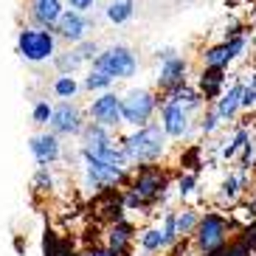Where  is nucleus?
<instances>
[{
	"label": "nucleus",
	"instance_id": "f257e3e1",
	"mask_svg": "<svg viewBox=\"0 0 256 256\" xmlns=\"http://www.w3.org/2000/svg\"><path fill=\"white\" fill-rule=\"evenodd\" d=\"M166 130L160 124H146V127H138L136 132H130L124 141H121V150L127 155L130 166H146V164H158L166 155Z\"/></svg>",
	"mask_w": 256,
	"mask_h": 256
},
{
	"label": "nucleus",
	"instance_id": "f03ea898",
	"mask_svg": "<svg viewBox=\"0 0 256 256\" xmlns=\"http://www.w3.org/2000/svg\"><path fill=\"white\" fill-rule=\"evenodd\" d=\"M17 54L26 62H46L56 56V34L51 28H23L17 34Z\"/></svg>",
	"mask_w": 256,
	"mask_h": 256
},
{
	"label": "nucleus",
	"instance_id": "7ed1b4c3",
	"mask_svg": "<svg viewBox=\"0 0 256 256\" xmlns=\"http://www.w3.org/2000/svg\"><path fill=\"white\" fill-rule=\"evenodd\" d=\"M228 231H231V220L217 214V211H206L200 217V226L194 231V248L200 254H211V250H220L222 245H228Z\"/></svg>",
	"mask_w": 256,
	"mask_h": 256
},
{
	"label": "nucleus",
	"instance_id": "20e7f679",
	"mask_svg": "<svg viewBox=\"0 0 256 256\" xmlns=\"http://www.w3.org/2000/svg\"><path fill=\"white\" fill-rule=\"evenodd\" d=\"M166 188H169V174H166L160 166L146 164V166H138V174L132 178V186H130V192H132L138 200H144V203L152 208L158 200H164Z\"/></svg>",
	"mask_w": 256,
	"mask_h": 256
},
{
	"label": "nucleus",
	"instance_id": "39448f33",
	"mask_svg": "<svg viewBox=\"0 0 256 256\" xmlns=\"http://www.w3.org/2000/svg\"><path fill=\"white\" fill-rule=\"evenodd\" d=\"M93 68L113 79H130L138 74V56L127 46H110L93 60Z\"/></svg>",
	"mask_w": 256,
	"mask_h": 256
},
{
	"label": "nucleus",
	"instance_id": "423d86ee",
	"mask_svg": "<svg viewBox=\"0 0 256 256\" xmlns=\"http://www.w3.org/2000/svg\"><path fill=\"white\" fill-rule=\"evenodd\" d=\"M160 98L155 96L152 90H146V88H138V90H130L127 96L121 98V110H124V124H130V127H146L150 124V118L155 116V110H158Z\"/></svg>",
	"mask_w": 256,
	"mask_h": 256
},
{
	"label": "nucleus",
	"instance_id": "0eeeda50",
	"mask_svg": "<svg viewBox=\"0 0 256 256\" xmlns=\"http://www.w3.org/2000/svg\"><path fill=\"white\" fill-rule=\"evenodd\" d=\"M82 164H84L88 186H93V192H110V188H116L118 183L127 180V169H118V166L98 160L93 155H82Z\"/></svg>",
	"mask_w": 256,
	"mask_h": 256
},
{
	"label": "nucleus",
	"instance_id": "6e6552de",
	"mask_svg": "<svg viewBox=\"0 0 256 256\" xmlns=\"http://www.w3.org/2000/svg\"><path fill=\"white\" fill-rule=\"evenodd\" d=\"M48 127H51V132H56V136H82L88 124H84L82 110H79L74 102H65V98H62L60 104L54 107V116H51V121H48Z\"/></svg>",
	"mask_w": 256,
	"mask_h": 256
},
{
	"label": "nucleus",
	"instance_id": "1a4fd4ad",
	"mask_svg": "<svg viewBox=\"0 0 256 256\" xmlns=\"http://www.w3.org/2000/svg\"><path fill=\"white\" fill-rule=\"evenodd\" d=\"M160 127L166 130L169 138H186L188 130H192V113H188L180 102L164 98V107H160Z\"/></svg>",
	"mask_w": 256,
	"mask_h": 256
},
{
	"label": "nucleus",
	"instance_id": "9d476101",
	"mask_svg": "<svg viewBox=\"0 0 256 256\" xmlns=\"http://www.w3.org/2000/svg\"><path fill=\"white\" fill-rule=\"evenodd\" d=\"M90 118L96 121V124H102V127H107V130L124 124L121 96H116V93L107 90V93H102L98 98H93V102H90Z\"/></svg>",
	"mask_w": 256,
	"mask_h": 256
},
{
	"label": "nucleus",
	"instance_id": "9b49d317",
	"mask_svg": "<svg viewBox=\"0 0 256 256\" xmlns=\"http://www.w3.org/2000/svg\"><path fill=\"white\" fill-rule=\"evenodd\" d=\"M88 31H90V20L84 17V12L68 8V12H62V17H60V23H56V28H54V34L62 37L65 42L79 46V42L88 40Z\"/></svg>",
	"mask_w": 256,
	"mask_h": 256
},
{
	"label": "nucleus",
	"instance_id": "f8f14e48",
	"mask_svg": "<svg viewBox=\"0 0 256 256\" xmlns=\"http://www.w3.org/2000/svg\"><path fill=\"white\" fill-rule=\"evenodd\" d=\"M28 150L40 166H51L62 158V144H60L56 132H40V136H34L28 144Z\"/></svg>",
	"mask_w": 256,
	"mask_h": 256
},
{
	"label": "nucleus",
	"instance_id": "ddd939ff",
	"mask_svg": "<svg viewBox=\"0 0 256 256\" xmlns=\"http://www.w3.org/2000/svg\"><path fill=\"white\" fill-rule=\"evenodd\" d=\"M28 17L40 28H56L62 17V0H28Z\"/></svg>",
	"mask_w": 256,
	"mask_h": 256
},
{
	"label": "nucleus",
	"instance_id": "4468645a",
	"mask_svg": "<svg viewBox=\"0 0 256 256\" xmlns=\"http://www.w3.org/2000/svg\"><path fill=\"white\" fill-rule=\"evenodd\" d=\"M186 60L183 56H172V60L160 62V70H158V88L164 93L174 90V88H183L186 84Z\"/></svg>",
	"mask_w": 256,
	"mask_h": 256
},
{
	"label": "nucleus",
	"instance_id": "2eb2a0df",
	"mask_svg": "<svg viewBox=\"0 0 256 256\" xmlns=\"http://www.w3.org/2000/svg\"><path fill=\"white\" fill-rule=\"evenodd\" d=\"M132 236H136V228L130 226L127 220L110 222V228H107V248L113 250L116 256H130V248H132Z\"/></svg>",
	"mask_w": 256,
	"mask_h": 256
},
{
	"label": "nucleus",
	"instance_id": "dca6fc26",
	"mask_svg": "<svg viewBox=\"0 0 256 256\" xmlns=\"http://www.w3.org/2000/svg\"><path fill=\"white\" fill-rule=\"evenodd\" d=\"M242 96H245V84H242V82L231 84V88L217 98V104H214V110L220 113V118H222V121H234V116L242 110Z\"/></svg>",
	"mask_w": 256,
	"mask_h": 256
},
{
	"label": "nucleus",
	"instance_id": "f3484780",
	"mask_svg": "<svg viewBox=\"0 0 256 256\" xmlns=\"http://www.w3.org/2000/svg\"><path fill=\"white\" fill-rule=\"evenodd\" d=\"M226 88V68H203L200 74V93L206 102H217Z\"/></svg>",
	"mask_w": 256,
	"mask_h": 256
},
{
	"label": "nucleus",
	"instance_id": "a211bd4d",
	"mask_svg": "<svg viewBox=\"0 0 256 256\" xmlns=\"http://www.w3.org/2000/svg\"><path fill=\"white\" fill-rule=\"evenodd\" d=\"M245 188H248V174H245V169L228 174L226 180H222V186H220V203L234 206L236 203V197H240Z\"/></svg>",
	"mask_w": 256,
	"mask_h": 256
},
{
	"label": "nucleus",
	"instance_id": "6ab92c4d",
	"mask_svg": "<svg viewBox=\"0 0 256 256\" xmlns=\"http://www.w3.org/2000/svg\"><path fill=\"white\" fill-rule=\"evenodd\" d=\"M236 60L228 48V42H220V46H211L203 51V65L206 68H228L231 62Z\"/></svg>",
	"mask_w": 256,
	"mask_h": 256
},
{
	"label": "nucleus",
	"instance_id": "aec40b11",
	"mask_svg": "<svg viewBox=\"0 0 256 256\" xmlns=\"http://www.w3.org/2000/svg\"><path fill=\"white\" fill-rule=\"evenodd\" d=\"M104 14H107L110 23L121 26V23H127L130 17L136 14V3H132V0H110L107 8H104Z\"/></svg>",
	"mask_w": 256,
	"mask_h": 256
},
{
	"label": "nucleus",
	"instance_id": "412c9836",
	"mask_svg": "<svg viewBox=\"0 0 256 256\" xmlns=\"http://www.w3.org/2000/svg\"><path fill=\"white\" fill-rule=\"evenodd\" d=\"M141 248L146 254H158V250H166L169 248V242H166V234L160 226H152L146 231H141Z\"/></svg>",
	"mask_w": 256,
	"mask_h": 256
},
{
	"label": "nucleus",
	"instance_id": "4be33fe9",
	"mask_svg": "<svg viewBox=\"0 0 256 256\" xmlns=\"http://www.w3.org/2000/svg\"><path fill=\"white\" fill-rule=\"evenodd\" d=\"M200 217H203V214H197L194 208H183V211H178V234H180V240H188V236H194L197 226H200Z\"/></svg>",
	"mask_w": 256,
	"mask_h": 256
},
{
	"label": "nucleus",
	"instance_id": "5701e85b",
	"mask_svg": "<svg viewBox=\"0 0 256 256\" xmlns=\"http://www.w3.org/2000/svg\"><path fill=\"white\" fill-rule=\"evenodd\" d=\"M248 141H250V132H248L245 127L234 130V136L226 141V146H222V152H220V155H222L226 160L236 158V152H240V150H245V144H248Z\"/></svg>",
	"mask_w": 256,
	"mask_h": 256
},
{
	"label": "nucleus",
	"instance_id": "b1692460",
	"mask_svg": "<svg viewBox=\"0 0 256 256\" xmlns=\"http://www.w3.org/2000/svg\"><path fill=\"white\" fill-rule=\"evenodd\" d=\"M51 90H54V96H60V98H74L76 93H79V84H76V79L70 74H60L56 79H54V84H51Z\"/></svg>",
	"mask_w": 256,
	"mask_h": 256
},
{
	"label": "nucleus",
	"instance_id": "393cba45",
	"mask_svg": "<svg viewBox=\"0 0 256 256\" xmlns=\"http://www.w3.org/2000/svg\"><path fill=\"white\" fill-rule=\"evenodd\" d=\"M82 62H84L82 54L76 51V48H74V51H68V54H56V56H54V65H56L60 74H74Z\"/></svg>",
	"mask_w": 256,
	"mask_h": 256
},
{
	"label": "nucleus",
	"instance_id": "a878e982",
	"mask_svg": "<svg viewBox=\"0 0 256 256\" xmlns=\"http://www.w3.org/2000/svg\"><path fill=\"white\" fill-rule=\"evenodd\" d=\"M164 234H166V242H169V248H174L178 242H180V234H178V211H166L164 214Z\"/></svg>",
	"mask_w": 256,
	"mask_h": 256
},
{
	"label": "nucleus",
	"instance_id": "bb28decb",
	"mask_svg": "<svg viewBox=\"0 0 256 256\" xmlns=\"http://www.w3.org/2000/svg\"><path fill=\"white\" fill-rule=\"evenodd\" d=\"M254 250L245 245L242 240H234V242H228V245H222L220 250H211V254H203V256H250Z\"/></svg>",
	"mask_w": 256,
	"mask_h": 256
},
{
	"label": "nucleus",
	"instance_id": "cd10ccee",
	"mask_svg": "<svg viewBox=\"0 0 256 256\" xmlns=\"http://www.w3.org/2000/svg\"><path fill=\"white\" fill-rule=\"evenodd\" d=\"M113 82H116L113 76H107V74L93 68L90 74H88V79H84V88H88V90H107Z\"/></svg>",
	"mask_w": 256,
	"mask_h": 256
},
{
	"label": "nucleus",
	"instance_id": "c85d7f7f",
	"mask_svg": "<svg viewBox=\"0 0 256 256\" xmlns=\"http://www.w3.org/2000/svg\"><path fill=\"white\" fill-rule=\"evenodd\" d=\"M65 248H68V242H62L54 231H46V236H42V254L46 256H60Z\"/></svg>",
	"mask_w": 256,
	"mask_h": 256
},
{
	"label": "nucleus",
	"instance_id": "c756f323",
	"mask_svg": "<svg viewBox=\"0 0 256 256\" xmlns=\"http://www.w3.org/2000/svg\"><path fill=\"white\" fill-rule=\"evenodd\" d=\"M51 116H54V107L48 104V102H37L34 110H31V121H34L37 127H46L48 121H51Z\"/></svg>",
	"mask_w": 256,
	"mask_h": 256
},
{
	"label": "nucleus",
	"instance_id": "7c9ffc66",
	"mask_svg": "<svg viewBox=\"0 0 256 256\" xmlns=\"http://www.w3.org/2000/svg\"><path fill=\"white\" fill-rule=\"evenodd\" d=\"M220 124H222V118H220V113L211 107V110H206L203 118H200V132H203V136H211V132H217Z\"/></svg>",
	"mask_w": 256,
	"mask_h": 256
},
{
	"label": "nucleus",
	"instance_id": "2f4dec72",
	"mask_svg": "<svg viewBox=\"0 0 256 256\" xmlns=\"http://www.w3.org/2000/svg\"><path fill=\"white\" fill-rule=\"evenodd\" d=\"M194 186H197V172H183L180 180H178V197L186 200V197L194 192Z\"/></svg>",
	"mask_w": 256,
	"mask_h": 256
},
{
	"label": "nucleus",
	"instance_id": "473e14b6",
	"mask_svg": "<svg viewBox=\"0 0 256 256\" xmlns=\"http://www.w3.org/2000/svg\"><path fill=\"white\" fill-rule=\"evenodd\" d=\"M240 240L245 242V245H248V248H250V250H254V254H256V220H250L248 226L242 228Z\"/></svg>",
	"mask_w": 256,
	"mask_h": 256
},
{
	"label": "nucleus",
	"instance_id": "72a5a7b5",
	"mask_svg": "<svg viewBox=\"0 0 256 256\" xmlns=\"http://www.w3.org/2000/svg\"><path fill=\"white\" fill-rule=\"evenodd\" d=\"M76 51L82 54V60H84V62H88V60H96L98 54H102V51H98V46H96V42H90V40L79 42V46H76Z\"/></svg>",
	"mask_w": 256,
	"mask_h": 256
},
{
	"label": "nucleus",
	"instance_id": "f704fd0d",
	"mask_svg": "<svg viewBox=\"0 0 256 256\" xmlns=\"http://www.w3.org/2000/svg\"><path fill=\"white\" fill-rule=\"evenodd\" d=\"M34 186H37L40 192H46V188L54 186V178H51V172H48V166H40L37 178H34Z\"/></svg>",
	"mask_w": 256,
	"mask_h": 256
},
{
	"label": "nucleus",
	"instance_id": "c9c22d12",
	"mask_svg": "<svg viewBox=\"0 0 256 256\" xmlns=\"http://www.w3.org/2000/svg\"><path fill=\"white\" fill-rule=\"evenodd\" d=\"M96 0H68V6L76 8V12H90Z\"/></svg>",
	"mask_w": 256,
	"mask_h": 256
},
{
	"label": "nucleus",
	"instance_id": "e433bc0d",
	"mask_svg": "<svg viewBox=\"0 0 256 256\" xmlns=\"http://www.w3.org/2000/svg\"><path fill=\"white\" fill-rule=\"evenodd\" d=\"M84 256H116V254H113L110 248H107V245H93V248L88 250Z\"/></svg>",
	"mask_w": 256,
	"mask_h": 256
},
{
	"label": "nucleus",
	"instance_id": "4c0bfd02",
	"mask_svg": "<svg viewBox=\"0 0 256 256\" xmlns=\"http://www.w3.org/2000/svg\"><path fill=\"white\" fill-rule=\"evenodd\" d=\"M60 256H82V254H76V250H70V245H68V248L62 250V254H60Z\"/></svg>",
	"mask_w": 256,
	"mask_h": 256
},
{
	"label": "nucleus",
	"instance_id": "58836bf2",
	"mask_svg": "<svg viewBox=\"0 0 256 256\" xmlns=\"http://www.w3.org/2000/svg\"><path fill=\"white\" fill-rule=\"evenodd\" d=\"M186 3H192V0H186Z\"/></svg>",
	"mask_w": 256,
	"mask_h": 256
}]
</instances>
